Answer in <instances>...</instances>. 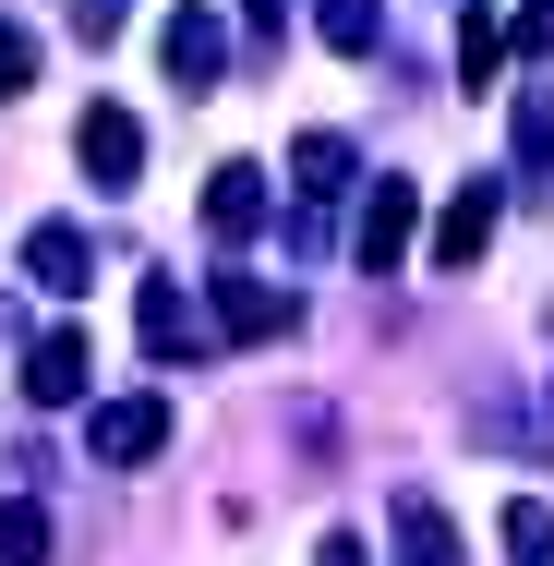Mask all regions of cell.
Listing matches in <instances>:
<instances>
[{
	"instance_id": "19",
	"label": "cell",
	"mask_w": 554,
	"mask_h": 566,
	"mask_svg": "<svg viewBox=\"0 0 554 566\" xmlns=\"http://www.w3.org/2000/svg\"><path fill=\"white\" fill-rule=\"evenodd\" d=\"M241 12H253V24H278V12H290V0H241Z\"/></svg>"
},
{
	"instance_id": "17",
	"label": "cell",
	"mask_w": 554,
	"mask_h": 566,
	"mask_svg": "<svg viewBox=\"0 0 554 566\" xmlns=\"http://www.w3.org/2000/svg\"><path fill=\"white\" fill-rule=\"evenodd\" d=\"M24 85H36V36H24V24H0V97H24Z\"/></svg>"
},
{
	"instance_id": "14",
	"label": "cell",
	"mask_w": 554,
	"mask_h": 566,
	"mask_svg": "<svg viewBox=\"0 0 554 566\" xmlns=\"http://www.w3.org/2000/svg\"><path fill=\"white\" fill-rule=\"evenodd\" d=\"M0 566H49V518L36 506H0Z\"/></svg>"
},
{
	"instance_id": "4",
	"label": "cell",
	"mask_w": 554,
	"mask_h": 566,
	"mask_svg": "<svg viewBox=\"0 0 554 566\" xmlns=\"http://www.w3.org/2000/svg\"><path fill=\"white\" fill-rule=\"evenodd\" d=\"M85 447L109 458V470H145V458L169 447V398H109V410L85 422Z\"/></svg>"
},
{
	"instance_id": "13",
	"label": "cell",
	"mask_w": 554,
	"mask_h": 566,
	"mask_svg": "<svg viewBox=\"0 0 554 566\" xmlns=\"http://www.w3.org/2000/svg\"><path fill=\"white\" fill-rule=\"evenodd\" d=\"M314 24H326V49H349V61H362L386 12H374V0H314Z\"/></svg>"
},
{
	"instance_id": "12",
	"label": "cell",
	"mask_w": 554,
	"mask_h": 566,
	"mask_svg": "<svg viewBox=\"0 0 554 566\" xmlns=\"http://www.w3.org/2000/svg\"><path fill=\"white\" fill-rule=\"evenodd\" d=\"M506 555H519V566H554V506H543V494L506 506Z\"/></svg>"
},
{
	"instance_id": "7",
	"label": "cell",
	"mask_w": 554,
	"mask_h": 566,
	"mask_svg": "<svg viewBox=\"0 0 554 566\" xmlns=\"http://www.w3.org/2000/svg\"><path fill=\"white\" fill-rule=\"evenodd\" d=\"M218 338H290V290H265V277H218Z\"/></svg>"
},
{
	"instance_id": "15",
	"label": "cell",
	"mask_w": 554,
	"mask_h": 566,
	"mask_svg": "<svg viewBox=\"0 0 554 566\" xmlns=\"http://www.w3.org/2000/svg\"><path fill=\"white\" fill-rule=\"evenodd\" d=\"M519 157H531V169H554V85H531V97H519Z\"/></svg>"
},
{
	"instance_id": "16",
	"label": "cell",
	"mask_w": 554,
	"mask_h": 566,
	"mask_svg": "<svg viewBox=\"0 0 554 566\" xmlns=\"http://www.w3.org/2000/svg\"><path fill=\"white\" fill-rule=\"evenodd\" d=\"M494 61H506V36H494V12H470V24H458V73H470V85H482V73H494Z\"/></svg>"
},
{
	"instance_id": "3",
	"label": "cell",
	"mask_w": 554,
	"mask_h": 566,
	"mask_svg": "<svg viewBox=\"0 0 554 566\" xmlns=\"http://www.w3.org/2000/svg\"><path fill=\"white\" fill-rule=\"evenodd\" d=\"M85 374H97V338H85V326H49V338L24 349V398H36V410H73Z\"/></svg>"
},
{
	"instance_id": "9",
	"label": "cell",
	"mask_w": 554,
	"mask_h": 566,
	"mask_svg": "<svg viewBox=\"0 0 554 566\" xmlns=\"http://www.w3.org/2000/svg\"><path fill=\"white\" fill-rule=\"evenodd\" d=\"M133 326H145V349H157V361H194V349H206V326H194V302H181L169 277H145V302H133Z\"/></svg>"
},
{
	"instance_id": "1",
	"label": "cell",
	"mask_w": 554,
	"mask_h": 566,
	"mask_svg": "<svg viewBox=\"0 0 554 566\" xmlns=\"http://www.w3.org/2000/svg\"><path fill=\"white\" fill-rule=\"evenodd\" d=\"M157 61H169V85H181V97H206V85H218V61H229V24L206 12V0H181V12L157 24Z\"/></svg>"
},
{
	"instance_id": "8",
	"label": "cell",
	"mask_w": 554,
	"mask_h": 566,
	"mask_svg": "<svg viewBox=\"0 0 554 566\" xmlns=\"http://www.w3.org/2000/svg\"><path fill=\"white\" fill-rule=\"evenodd\" d=\"M494 206H506V193H494V181H470V193L435 218V265H446V277H470V253L494 241Z\"/></svg>"
},
{
	"instance_id": "2",
	"label": "cell",
	"mask_w": 554,
	"mask_h": 566,
	"mask_svg": "<svg viewBox=\"0 0 554 566\" xmlns=\"http://www.w3.org/2000/svg\"><path fill=\"white\" fill-rule=\"evenodd\" d=\"M73 157H85V181H97V193H133V169H145V120L97 97V109H85V133H73Z\"/></svg>"
},
{
	"instance_id": "10",
	"label": "cell",
	"mask_w": 554,
	"mask_h": 566,
	"mask_svg": "<svg viewBox=\"0 0 554 566\" xmlns=\"http://www.w3.org/2000/svg\"><path fill=\"white\" fill-rule=\"evenodd\" d=\"M253 218H265V169H241V157H229L218 181H206V229H218V241H241Z\"/></svg>"
},
{
	"instance_id": "5",
	"label": "cell",
	"mask_w": 554,
	"mask_h": 566,
	"mask_svg": "<svg viewBox=\"0 0 554 566\" xmlns=\"http://www.w3.org/2000/svg\"><path fill=\"white\" fill-rule=\"evenodd\" d=\"M24 277H36V290H61V302H73V290H85V277H97V241H85V229H73V218H49V229H24Z\"/></svg>"
},
{
	"instance_id": "18",
	"label": "cell",
	"mask_w": 554,
	"mask_h": 566,
	"mask_svg": "<svg viewBox=\"0 0 554 566\" xmlns=\"http://www.w3.org/2000/svg\"><path fill=\"white\" fill-rule=\"evenodd\" d=\"M85 12V36H121V0H73Z\"/></svg>"
},
{
	"instance_id": "11",
	"label": "cell",
	"mask_w": 554,
	"mask_h": 566,
	"mask_svg": "<svg viewBox=\"0 0 554 566\" xmlns=\"http://www.w3.org/2000/svg\"><path fill=\"white\" fill-rule=\"evenodd\" d=\"M398 566H458V531L435 494H398Z\"/></svg>"
},
{
	"instance_id": "6",
	"label": "cell",
	"mask_w": 554,
	"mask_h": 566,
	"mask_svg": "<svg viewBox=\"0 0 554 566\" xmlns=\"http://www.w3.org/2000/svg\"><path fill=\"white\" fill-rule=\"evenodd\" d=\"M410 218H422V206H410V181H374V206H362V229H349L362 277H386V265L410 253Z\"/></svg>"
}]
</instances>
